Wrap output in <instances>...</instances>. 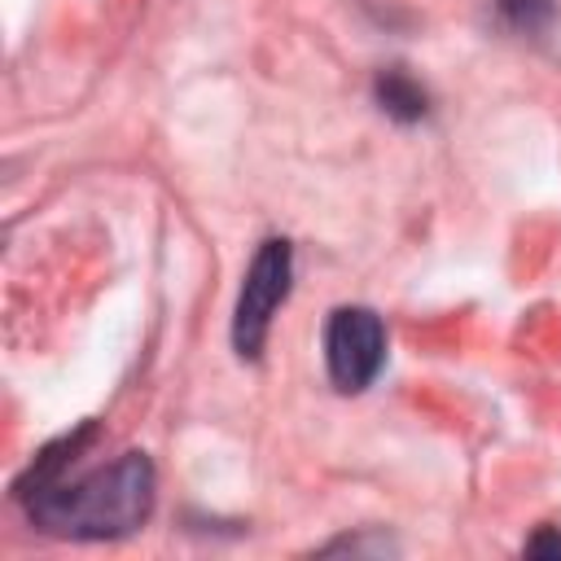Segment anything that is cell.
<instances>
[{
  "label": "cell",
  "instance_id": "1",
  "mask_svg": "<svg viewBox=\"0 0 561 561\" xmlns=\"http://www.w3.org/2000/svg\"><path fill=\"white\" fill-rule=\"evenodd\" d=\"M88 438L92 425L57 438L18 478V500L26 504V517L61 539H118L140 530L158 495L153 460L145 451H123L110 465L70 478V465L79 460Z\"/></svg>",
  "mask_w": 561,
  "mask_h": 561
},
{
  "label": "cell",
  "instance_id": "2",
  "mask_svg": "<svg viewBox=\"0 0 561 561\" xmlns=\"http://www.w3.org/2000/svg\"><path fill=\"white\" fill-rule=\"evenodd\" d=\"M294 285V245L285 237H267L237 289V307H232V351L241 359H259L267 346V329L276 307L289 298Z\"/></svg>",
  "mask_w": 561,
  "mask_h": 561
},
{
  "label": "cell",
  "instance_id": "3",
  "mask_svg": "<svg viewBox=\"0 0 561 561\" xmlns=\"http://www.w3.org/2000/svg\"><path fill=\"white\" fill-rule=\"evenodd\" d=\"M386 364V324L373 307H337L324 324V368L342 394H359Z\"/></svg>",
  "mask_w": 561,
  "mask_h": 561
},
{
  "label": "cell",
  "instance_id": "4",
  "mask_svg": "<svg viewBox=\"0 0 561 561\" xmlns=\"http://www.w3.org/2000/svg\"><path fill=\"white\" fill-rule=\"evenodd\" d=\"M373 96H377V105H381L390 118H399V123H421V118L430 114V92H425L403 66L381 70V75L373 79Z\"/></svg>",
  "mask_w": 561,
  "mask_h": 561
},
{
  "label": "cell",
  "instance_id": "5",
  "mask_svg": "<svg viewBox=\"0 0 561 561\" xmlns=\"http://www.w3.org/2000/svg\"><path fill=\"white\" fill-rule=\"evenodd\" d=\"M495 9H500V18H504V26L517 31V35H539V31H548L552 18H557L552 0H495Z\"/></svg>",
  "mask_w": 561,
  "mask_h": 561
},
{
  "label": "cell",
  "instance_id": "6",
  "mask_svg": "<svg viewBox=\"0 0 561 561\" xmlns=\"http://www.w3.org/2000/svg\"><path fill=\"white\" fill-rule=\"evenodd\" d=\"M530 552H561V535H539V539H530Z\"/></svg>",
  "mask_w": 561,
  "mask_h": 561
}]
</instances>
